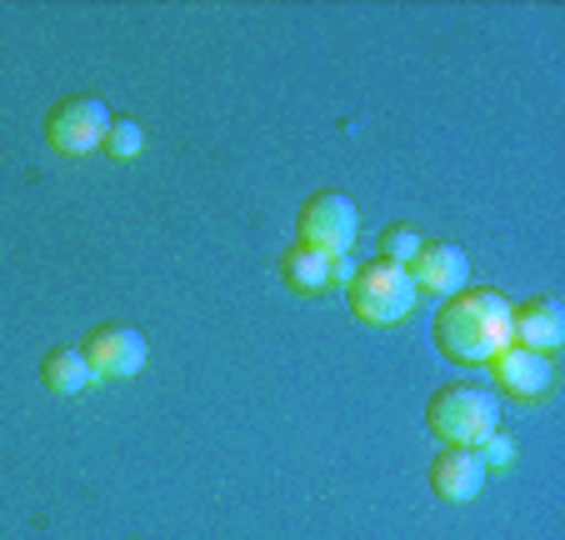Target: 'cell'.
Returning a JSON list of instances; mask_svg holds the SVG:
<instances>
[{"mask_svg":"<svg viewBox=\"0 0 565 540\" xmlns=\"http://www.w3.org/2000/svg\"><path fill=\"white\" fill-rule=\"evenodd\" d=\"M511 316H515V306L501 290H491V286L460 290L436 316V346L450 360H460V366H491L511 346Z\"/></svg>","mask_w":565,"mask_h":540,"instance_id":"obj_1","label":"cell"},{"mask_svg":"<svg viewBox=\"0 0 565 540\" xmlns=\"http://www.w3.org/2000/svg\"><path fill=\"white\" fill-rule=\"evenodd\" d=\"M426 425L436 431L440 445H470V451H476L491 431H501V405H495V395L486 391V385L460 381V385H446V391L430 395Z\"/></svg>","mask_w":565,"mask_h":540,"instance_id":"obj_2","label":"cell"},{"mask_svg":"<svg viewBox=\"0 0 565 540\" xmlns=\"http://www.w3.org/2000/svg\"><path fill=\"white\" fill-rule=\"evenodd\" d=\"M345 300H351L355 320H365V326H395V320H406L411 310H416L420 290L406 265L371 261V265H361L355 280L345 286Z\"/></svg>","mask_w":565,"mask_h":540,"instance_id":"obj_3","label":"cell"},{"mask_svg":"<svg viewBox=\"0 0 565 540\" xmlns=\"http://www.w3.org/2000/svg\"><path fill=\"white\" fill-rule=\"evenodd\" d=\"M110 110L100 96H65L51 106L45 116V140H51L61 156H90V150L106 146V130H110Z\"/></svg>","mask_w":565,"mask_h":540,"instance_id":"obj_4","label":"cell"},{"mask_svg":"<svg viewBox=\"0 0 565 540\" xmlns=\"http://www.w3.org/2000/svg\"><path fill=\"white\" fill-rule=\"evenodd\" d=\"M300 245L326 255H351L355 235H361V211H355L351 195L341 191H316L300 205Z\"/></svg>","mask_w":565,"mask_h":540,"instance_id":"obj_5","label":"cell"},{"mask_svg":"<svg viewBox=\"0 0 565 540\" xmlns=\"http://www.w3.org/2000/svg\"><path fill=\"white\" fill-rule=\"evenodd\" d=\"M81 356L90 360L96 381H130V375L146 371L150 346L136 326H96L81 346Z\"/></svg>","mask_w":565,"mask_h":540,"instance_id":"obj_6","label":"cell"},{"mask_svg":"<svg viewBox=\"0 0 565 540\" xmlns=\"http://www.w3.org/2000/svg\"><path fill=\"white\" fill-rule=\"evenodd\" d=\"M491 381L501 385L505 395H515V401H545L555 385V366H551V356H541V350L505 346L501 356L491 360Z\"/></svg>","mask_w":565,"mask_h":540,"instance_id":"obj_7","label":"cell"},{"mask_svg":"<svg viewBox=\"0 0 565 540\" xmlns=\"http://www.w3.org/2000/svg\"><path fill=\"white\" fill-rule=\"evenodd\" d=\"M406 271H411V280H416V290L450 300V296H460L470 280V255L450 241H436V245H420V255Z\"/></svg>","mask_w":565,"mask_h":540,"instance_id":"obj_8","label":"cell"},{"mask_svg":"<svg viewBox=\"0 0 565 540\" xmlns=\"http://www.w3.org/2000/svg\"><path fill=\"white\" fill-rule=\"evenodd\" d=\"M480 486H486V466H480V456L470 451V445H446L436 460H430V490H436L440 500H476Z\"/></svg>","mask_w":565,"mask_h":540,"instance_id":"obj_9","label":"cell"},{"mask_svg":"<svg viewBox=\"0 0 565 540\" xmlns=\"http://www.w3.org/2000/svg\"><path fill=\"white\" fill-rule=\"evenodd\" d=\"M511 346L541 350V356L561 350L565 346V310H561V300H551V296L525 300V306L511 316Z\"/></svg>","mask_w":565,"mask_h":540,"instance_id":"obj_10","label":"cell"},{"mask_svg":"<svg viewBox=\"0 0 565 540\" xmlns=\"http://www.w3.org/2000/svg\"><path fill=\"white\" fill-rule=\"evenodd\" d=\"M280 280H286V290H296V296H326V290H335V255L310 251V245L296 241L280 255Z\"/></svg>","mask_w":565,"mask_h":540,"instance_id":"obj_11","label":"cell"},{"mask_svg":"<svg viewBox=\"0 0 565 540\" xmlns=\"http://www.w3.org/2000/svg\"><path fill=\"white\" fill-rule=\"evenodd\" d=\"M41 381H45V391H55V395H81L86 385H96V371H90V360L81 356V346H55L51 356L41 360Z\"/></svg>","mask_w":565,"mask_h":540,"instance_id":"obj_12","label":"cell"},{"mask_svg":"<svg viewBox=\"0 0 565 540\" xmlns=\"http://www.w3.org/2000/svg\"><path fill=\"white\" fill-rule=\"evenodd\" d=\"M420 235L411 231V225H391V231H381V261H391V265H411L420 255Z\"/></svg>","mask_w":565,"mask_h":540,"instance_id":"obj_13","label":"cell"},{"mask_svg":"<svg viewBox=\"0 0 565 540\" xmlns=\"http://www.w3.org/2000/svg\"><path fill=\"white\" fill-rule=\"evenodd\" d=\"M100 150H110L116 160H136L140 150H146V130H140L136 120H110L106 146H100Z\"/></svg>","mask_w":565,"mask_h":540,"instance_id":"obj_14","label":"cell"},{"mask_svg":"<svg viewBox=\"0 0 565 540\" xmlns=\"http://www.w3.org/2000/svg\"><path fill=\"white\" fill-rule=\"evenodd\" d=\"M476 456H480V466L511 470V466H515V441H511V435H501V431H491L486 441L476 445Z\"/></svg>","mask_w":565,"mask_h":540,"instance_id":"obj_15","label":"cell"},{"mask_svg":"<svg viewBox=\"0 0 565 540\" xmlns=\"http://www.w3.org/2000/svg\"><path fill=\"white\" fill-rule=\"evenodd\" d=\"M355 280V261L351 255H335V286H351Z\"/></svg>","mask_w":565,"mask_h":540,"instance_id":"obj_16","label":"cell"}]
</instances>
